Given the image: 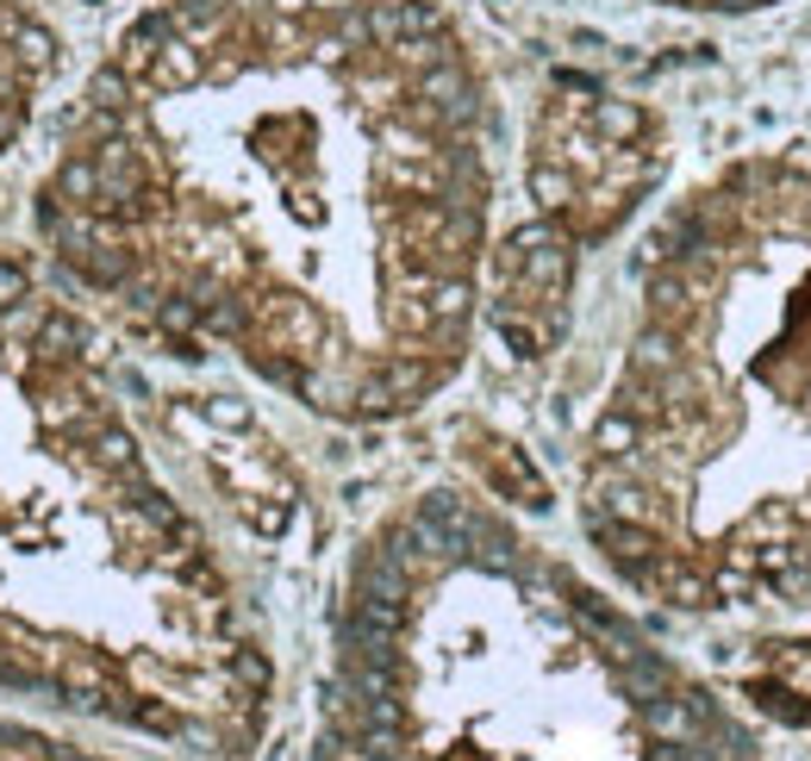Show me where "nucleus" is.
I'll use <instances>...</instances> for the list:
<instances>
[{
  "instance_id": "obj_3",
  "label": "nucleus",
  "mask_w": 811,
  "mask_h": 761,
  "mask_svg": "<svg viewBox=\"0 0 811 761\" xmlns=\"http://www.w3.org/2000/svg\"><path fill=\"white\" fill-rule=\"evenodd\" d=\"M650 7L700 13V19H736V13H768V7H780V0H650Z\"/></svg>"
},
{
  "instance_id": "obj_1",
  "label": "nucleus",
  "mask_w": 811,
  "mask_h": 761,
  "mask_svg": "<svg viewBox=\"0 0 811 761\" xmlns=\"http://www.w3.org/2000/svg\"><path fill=\"white\" fill-rule=\"evenodd\" d=\"M494 107L437 0H157L95 69L44 225L81 281L337 418L462 363Z\"/></svg>"
},
{
  "instance_id": "obj_2",
  "label": "nucleus",
  "mask_w": 811,
  "mask_h": 761,
  "mask_svg": "<svg viewBox=\"0 0 811 761\" xmlns=\"http://www.w3.org/2000/svg\"><path fill=\"white\" fill-rule=\"evenodd\" d=\"M581 518L631 587L686 612L811 600L805 162L743 157L650 231Z\"/></svg>"
}]
</instances>
